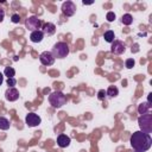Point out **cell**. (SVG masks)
Returning a JSON list of instances; mask_svg holds the SVG:
<instances>
[{"label":"cell","mask_w":152,"mask_h":152,"mask_svg":"<svg viewBox=\"0 0 152 152\" xmlns=\"http://www.w3.org/2000/svg\"><path fill=\"white\" fill-rule=\"evenodd\" d=\"M131 146L138 151V152H145L147 151L152 145V138L150 134L144 133L141 131H137L131 135L129 139Z\"/></svg>","instance_id":"6da1fadb"},{"label":"cell","mask_w":152,"mask_h":152,"mask_svg":"<svg viewBox=\"0 0 152 152\" xmlns=\"http://www.w3.org/2000/svg\"><path fill=\"white\" fill-rule=\"evenodd\" d=\"M49 102L53 108H61L66 103V96L61 90H55L49 95Z\"/></svg>","instance_id":"7a4b0ae2"},{"label":"cell","mask_w":152,"mask_h":152,"mask_svg":"<svg viewBox=\"0 0 152 152\" xmlns=\"http://www.w3.org/2000/svg\"><path fill=\"white\" fill-rule=\"evenodd\" d=\"M69 52L70 49L65 42H57L51 49V53L55 58H65L69 55Z\"/></svg>","instance_id":"3957f363"},{"label":"cell","mask_w":152,"mask_h":152,"mask_svg":"<svg viewBox=\"0 0 152 152\" xmlns=\"http://www.w3.org/2000/svg\"><path fill=\"white\" fill-rule=\"evenodd\" d=\"M138 124L140 127V131L144 133L150 134L152 132V114L146 113L138 118Z\"/></svg>","instance_id":"277c9868"},{"label":"cell","mask_w":152,"mask_h":152,"mask_svg":"<svg viewBox=\"0 0 152 152\" xmlns=\"http://www.w3.org/2000/svg\"><path fill=\"white\" fill-rule=\"evenodd\" d=\"M42 25H43V21L36 15H31L25 20V27L28 31H32V32L39 30L42 27Z\"/></svg>","instance_id":"5b68a950"},{"label":"cell","mask_w":152,"mask_h":152,"mask_svg":"<svg viewBox=\"0 0 152 152\" xmlns=\"http://www.w3.org/2000/svg\"><path fill=\"white\" fill-rule=\"evenodd\" d=\"M61 10H62V13L66 17H71L75 14L76 12V5L72 2V1H64L61 6Z\"/></svg>","instance_id":"8992f818"},{"label":"cell","mask_w":152,"mask_h":152,"mask_svg":"<svg viewBox=\"0 0 152 152\" xmlns=\"http://www.w3.org/2000/svg\"><path fill=\"white\" fill-rule=\"evenodd\" d=\"M39 61L43 65L45 66H50L55 63V57L51 53V51H43L40 55H39Z\"/></svg>","instance_id":"52a82bcc"},{"label":"cell","mask_w":152,"mask_h":152,"mask_svg":"<svg viewBox=\"0 0 152 152\" xmlns=\"http://www.w3.org/2000/svg\"><path fill=\"white\" fill-rule=\"evenodd\" d=\"M25 122H26V125L28 127H36L42 122V119L36 113H28L26 115V118H25Z\"/></svg>","instance_id":"ba28073f"},{"label":"cell","mask_w":152,"mask_h":152,"mask_svg":"<svg viewBox=\"0 0 152 152\" xmlns=\"http://www.w3.org/2000/svg\"><path fill=\"white\" fill-rule=\"evenodd\" d=\"M126 50V45L124 42L121 40H114L112 43V46H110V52L114 53V55H121L124 53Z\"/></svg>","instance_id":"9c48e42d"},{"label":"cell","mask_w":152,"mask_h":152,"mask_svg":"<svg viewBox=\"0 0 152 152\" xmlns=\"http://www.w3.org/2000/svg\"><path fill=\"white\" fill-rule=\"evenodd\" d=\"M5 97L10 102L17 101L19 99V91H18V89H15L14 87H8L6 89V91H5Z\"/></svg>","instance_id":"30bf717a"},{"label":"cell","mask_w":152,"mask_h":152,"mask_svg":"<svg viewBox=\"0 0 152 152\" xmlns=\"http://www.w3.org/2000/svg\"><path fill=\"white\" fill-rule=\"evenodd\" d=\"M42 32L44 33V36H52L56 32V25L52 23H45L43 24Z\"/></svg>","instance_id":"8fae6325"},{"label":"cell","mask_w":152,"mask_h":152,"mask_svg":"<svg viewBox=\"0 0 152 152\" xmlns=\"http://www.w3.org/2000/svg\"><path fill=\"white\" fill-rule=\"evenodd\" d=\"M70 138L66 135V134H59L58 137H57V145L59 146V147H62V148H64V147H68L69 145H70Z\"/></svg>","instance_id":"7c38bea8"},{"label":"cell","mask_w":152,"mask_h":152,"mask_svg":"<svg viewBox=\"0 0 152 152\" xmlns=\"http://www.w3.org/2000/svg\"><path fill=\"white\" fill-rule=\"evenodd\" d=\"M44 38V33L42 32V30H37V31H33L31 32L30 34V40L32 43H40Z\"/></svg>","instance_id":"4fadbf2b"},{"label":"cell","mask_w":152,"mask_h":152,"mask_svg":"<svg viewBox=\"0 0 152 152\" xmlns=\"http://www.w3.org/2000/svg\"><path fill=\"white\" fill-rule=\"evenodd\" d=\"M106 95H107V97H109V99L115 97V96L119 95V89H118L115 86H109L108 89L106 90Z\"/></svg>","instance_id":"5bb4252c"},{"label":"cell","mask_w":152,"mask_h":152,"mask_svg":"<svg viewBox=\"0 0 152 152\" xmlns=\"http://www.w3.org/2000/svg\"><path fill=\"white\" fill-rule=\"evenodd\" d=\"M151 106H152V104H150V103H147V102H142V103H140V104L138 106V113H139L140 115L148 113Z\"/></svg>","instance_id":"9a60e30c"},{"label":"cell","mask_w":152,"mask_h":152,"mask_svg":"<svg viewBox=\"0 0 152 152\" xmlns=\"http://www.w3.org/2000/svg\"><path fill=\"white\" fill-rule=\"evenodd\" d=\"M103 38H104V40L107 42V43H113L114 40H115V34H114V32L112 31V30H108V31H106L104 33H103Z\"/></svg>","instance_id":"2e32d148"},{"label":"cell","mask_w":152,"mask_h":152,"mask_svg":"<svg viewBox=\"0 0 152 152\" xmlns=\"http://www.w3.org/2000/svg\"><path fill=\"white\" fill-rule=\"evenodd\" d=\"M10 127H11V124H10L8 119L5 118V116H0V129L7 131Z\"/></svg>","instance_id":"e0dca14e"},{"label":"cell","mask_w":152,"mask_h":152,"mask_svg":"<svg viewBox=\"0 0 152 152\" xmlns=\"http://www.w3.org/2000/svg\"><path fill=\"white\" fill-rule=\"evenodd\" d=\"M121 23H122L124 25L128 26V25H131V24L133 23V17H132L129 13H126V14H124V15L121 17Z\"/></svg>","instance_id":"ac0fdd59"},{"label":"cell","mask_w":152,"mask_h":152,"mask_svg":"<svg viewBox=\"0 0 152 152\" xmlns=\"http://www.w3.org/2000/svg\"><path fill=\"white\" fill-rule=\"evenodd\" d=\"M4 74H5V76H7V78H11V77H14L15 70L12 66H6L4 70Z\"/></svg>","instance_id":"d6986e66"},{"label":"cell","mask_w":152,"mask_h":152,"mask_svg":"<svg viewBox=\"0 0 152 152\" xmlns=\"http://www.w3.org/2000/svg\"><path fill=\"white\" fill-rule=\"evenodd\" d=\"M134 65H135V61H134L133 58H127V59H126V62H125V66H126L127 69H132Z\"/></svg>","instance_id":"ffe728a7"},{"label":"cell","mask_w":152,"mask_h":152,"mask_svg":"<svg viewBox=\"0 0 152 152\" xmlns=\"http://www.w3.org/2000/svg\"><path fill=\"white\" fill-rule=\"evenodd\" d=\"M106 97H107V95H106V90L104 89H101V90L97 91V99L100 101H103Z\"/></svg>","instance_id":"44dd1931"},{"label":"cell","mask_w":152,"mask_h":152,"mask_svg":"<svg viewBox=\"0 0 152 152\" xmlns=\"http://www.w3.org/2000/svg\"><path fill=\"white\" fill-rule=\"evenodd\" d=\"M106 18H107V20H108L109 23H112V21H114V19H115V13H114V12H108L107 15H106Z\"/></svg>","instance_id":"7402d4cb"},{"label":"cell","mask_w":152,"mask_h":152,"mask_svg":"<svg viewBox=\"0 0 152 152\" xmlns=\"http://www.w3.org/2000/svg\"><path fill=\"white\" fill-rule=\"evenodd\" d=\"M11 20H12V23H14V24H18V23L20 21V15H19V14H17V13H14V14H12V17H11Z\"/></svg>","instance_id":"603a6c76"},{"label":"cell","mask_w":152,"mask_h":152,"mask_svg":"<svg viewBox=\"0 0 152 152\" xmlns=\"http://www.w3.org/2000/svg\"><path fill=\"white\" fill-rule=\"evenodd\" d=\"M7 84L10 86V87H13V86H15V83H17V80L14 78V77H11V78H7Z\"/></svg>","instance_id":"cb8c5ba5"},{"label":"cell","mask_w":152,"mask_h":152,"mask_svg":"<svg viewBox=\"0 0 152 152\" xmlns=\"http://www.w3.org/2000/svg\"><path fill=\"white\" fill-rule=\"evenodd\" d=\"M4 18H5V10L2 7H0V23L4 20Z\"/></svg>","instance_id":"d4e9b609"},{"label":"cell","mask_w":152,"mask_h":152,"mask_svg":"<svg viewBox=\"0 0 152 152\" xmlns=\"http://www.w3.org/2000/svg\"><path fill=\"white\" fill-rule=\"evenodd\" d=\"M2 82H4V76H2V74L0 72V86L2 84Z\"/></svg>","instance_id":"484cf974"},{"label":"cell","mask_w":152,"mask_h":152,"mask_svg":"<svg viewBox=\"0 0 152 152\" xmlns=\"http://www.w3.org/2000/svg\"><path fill=\"white\" fill-rule=\"evenodd\" d=\"M135 152H138V151H135Z\"/></svg>","instance_id":"4316f807"}]
</instances>
